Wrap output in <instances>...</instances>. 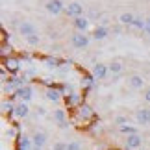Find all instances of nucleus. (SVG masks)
<instances>
[{
	"instance_id": "f257e3e1",
	"label": "nucleus",
	"mask_w": 150,
	"mask_h": 150,
	"mask_svg": "<svg viewBox=\"0 0 150 150\" xmlns=\"http://www.w3.org/2000/svg\"><path fill=\"white\" fill-rule=\"evenodd\" d=\"M71 43H72V47H76V48H83V47L89 45V37L85 35V33H82V32H76L71 37Z\"/></svg>"
},
{
	"instance_id": "f03ea898",
	"label": "nucleus",
	"mask_w": 150,
	"mask_h": 150,
	"mask_svg": "<svg viewBox=\"0 0 150 150\" xmlns=\"http://www.w3.org/2000/svg\"><path fill=\"white\" fill-rule=\"evenodd\" d=\"M135 120H137V124H141V126L150 124V109L148 108L137 109V111H135Z\"/></svg>"
},
{
	"instance_id": "7ed1b4c3",
	"label": "nucleus",
	"mask_w": 150,
	"mask_h": 150,
	"mask_svg": "<svg viewBox=\"0 0 150 150\" xmlns=\"http://www.w3.org/2000/svg\"><path fill=\"white\" fill-rule=\"evenodd\" d=\"M65 13H67L69 17L78 19V17H82V13H83V6L78 4V2H72V4H69L67 8H65Z\"/></svg>"
},
{
	"instance_id": "20e7f679",
	"label": "nucleus",
	"mask_w": 150,
	"mask_h": 150,
	"mask_svg": "<svg viewBox=\"0 0 150 150\" xmlns=\"http://www.w3.org/2000/svg\"><path fill=\"white\" fill-rule=\"evenodd\" d=\"M47 11L52 15H59L61 11H65V6H63L61 0H48L47 2Z\"/></svg>"
},
{
	"instance_id": "39448f33",
	"label": "nucleus",
	"mask_w": 150,
	"mask_h": 150,
	"mask_svg": "<svg viewBox=\"0 0 150 150\" xmlns=\"http://www.w3.org/2000/svg\"><path fill=\"white\" fill-rule=\"evenodd\" d=\"M15 95L19 96L22 102H26V104H28V102L32 100V96H33V89L30 87V85H24V87H19V89H17V91H15Z\"/></svg>"
},
{
	"instance_id": "423d86ee",
	"label": "nucleus",
	"mask_w": 150,
	"mask_h": 150,
	"mask_svg": "<svg viewBox=\"0 0 150 150\" xmlns=\"http://www.w3.org/2000/svg\"><path fill=\"white\" fill-rule=\"evenodd\" d=\"M143 145V139L139 134H134V135H128V139H126V150H139Z\"/></svg>"
},
{
	"instance_id": "0eeeda50",
	"label": "nucleus",
	"mask_w": 150,
	"mask_h": 150,
	"mask_svg": "<svg viewBox=\"0 0 150 150\" xmlns=\"http://www.w3.org/2000/svg\"><path fill=\"white\" fill-rule=\"evenodd\" d=\"M19 33H21V35H24V37H30V35H33V33H37V30H35V26H33L32 22L24 21V22H21V24H19Z\"/></svg>"
},
{
	"instance_id": "6e6552de",
	"label": "nucleus",
	"mask_w": 150,
	"mask_h": 150,
	"mask_svg": "<svg viewBox=\"0 0 150 150\" xmlns=\"http://www.w3.org/2000/svg\"><path fill=\"white\" fill-rule=\"evenodd\" d=\"M32 141H33V146L43 148L45 145H47V141H48V135L45 134V132H35V134L32 135Z\"/></svg>"
},
{
	"instance_id": "1a4fd4ad",
	"label": "nucleus",
	"mask_w": 150,
	"mask_h": 150,
	"mask_svg": "<svg viewBox=\"0 0 150 150\" xmlns=\"http://www.w3.org/2000/svg\"><path fill=\"white\" fill-rule=\"evenodd\" d=\"M15 117L17 119H26L28 115H30V108H28V104L26 102H21V104H17L15 106Z\"/></svg>"
},
{
	"instance_id": "9d476101",
	"label": "nucleus",
	"mask_w": 150,
	"mask_h": 150,
	"mask_svg": "<svg viewBox=\"0 0 150 150\" xmlns=\"http://www.w3.org/2000/svg\"><path fill=\"white\" fill-rule=\"evenodd\" d=\"M108 72H109V67L108 65H104V63H96V65L93 67V74L98 80H104L108 76Z\"/></svg>"
},
{
	"instance_id": "9b49d317",
	"label": "nucleus",
	"mask_w": 150,
	"mask_h": 150,
	"mask_svg": "<svg viewBox=\"0 0 150 150\" xmlns=\"http://www.w3.org/2000/svg\"><path fill=\"white\" fill-rule=\"evenodd\" d=\"M128 85L132 89H143L145 80H143V76H139V74H132V76L128 78Z\"/></svg>"
},
{
	"instance_id": "f8f14e48",
	"label": "nucleus",
	"mask_w": 150,
	"mask_h": 150,
	"mask_svg": "<svg viewBox=\"0 0 150 150\" xmlns=\"http://www.w3.org/2000/svg\"><path fill=\"white\" fill-rule=\"evenodd\" d=\"M74 28H76L78 32H85L89 28V19L87 17H78V19H74Z\"/></svg>"
},
{
	"instance_id": "ddd939ff",
	"label": "nucleus",
	"mask_w": 150,
	"mask_h": 150,
	"mask_svg": "<svg viewBox=\"0 0 150 150\" xmlns=\"http://www.w3.org/2000/svg\"><path fill=\"white\" fill-rule=\"evenodd\" d=\"M54 120L59 124V128H63V130L67 128V117H65V111H63V109H56L54 111Z\"/></svg>"
},
{
	"instance_id": "4468645a",
	"label": "nucleus",
	"mask_w": 150,
	"mask_h": 150,
	"mask_svg": "<svg viewBox=\"0 0 150 150\" xmlns=\"http://www.w3.org/2000/svg\"><path fill=\"white\" fill-rule=\"evenodd\" d=\"M19 148H21V150H32V148H33V141H32V137H28V135H21V137H19Z\"/></svg>"
},
{
	"instance_id": "2eb2a0df",
	"label": "nucleus",
	"mask_w": 150,
	"mask_h": 150,
	"mask_svg": "<svg viewBox=\"0 0 150 150\" xmlns=\"http://www.w3.org/2000/svg\"><path fill=\"white\" fill-rule=\"evenodd\" d=\"M93 37L96 41H100V39H106L108 37V28L106 26H96L93 30Z\"/></svg>"
},
{
	"instance_id": "dca6fc26",
	"label": "nucleus",
	"mask_w": 150,
	"mask_h": 150,
	"mask_svg": "<svg viewBox=\"0 0 150 150\" xmlns=\"http://www.w3.org/2000/svg\"><path fill=\"white\" fill-rule=\"evenodd\" d=\"M108 67H109V72L111 74H120L122 72V63L120 61H111Z\"/></svg>"
},
{
	"instance_id": "f3484780",
	"label": "nucleus",
	"mask_w": 150,
	"mask_h": 150,
	"mask_svg": "<svg viewBox=\"0 0 150 150\" xmlns=\"http://www.w3.org/2000/svg\"><path fill=\"white\" fill-rule=\"evenodd\" d=\"M47 98H48L50 102H57V100L61 98V93H59L57 89H48V91H47Z\"/></svg>"
},
{
	"instance_id": "a211bd4d",
	"label": "nucleus",
	"mask_w": 150,
	"mask_h": 150,
	"mask_svg": "<svg viewBox=\"0 0 150 150\" xmlns=\"http://www.w3.org/2000/svg\"><path fill=\"white\" fill-rule=\"evenodd\" d=\"M4 63H6V69H9L11 72H17V71H19V61L13 59V57H11V59H4Z\"/></svg>"
},
{
	"instance_id": "6ab92c4d",
	"label": "nucleus",
	"mask_w": 150,
	"mask_h": 150,
	"mask_svg": "<svg viewBox=\"0 0 150 150\" xmlns=\"http://www.w3.org/2000/svg\"><path fill=\"white\" fill-rule=\"evenodd\" d=\"M134 21H135V17L132 13H122L120 15V22H122V24H134Z\"/></svg>"
},
{
	"instance_id": "aec40b11",
	"label": "nucleus",
	"mask_w": 150,
	"mask_h": 150,
	"mask_svg": "<svg viewBox=\"0 0 150 150\" xmlns=\"http://www.w3.org/2000/svg\"><path fill=\"white\" fill-rule=\"evenodd\" d=\"M132 26H135L137 30H146V21H143L141 17H135V21H134Z\"/></svg>"
},
{
	"instance_id": "412c9836",
	"label": "nucleus",
	"mask_w": 150,
	"mask_h": 150,
	"mask_svg": "<svg viewBox=\"0 0 150 150\" xmlns=\"http://www.w3.org/2000/svg\"><path fill=\"white\" fill-rule=\"evenodd\" d=\"M26 41H28V45H32V47H37V45L41 43V37H39L37 33H33V35H30V37H26Z\"/></svg>"
},
{
	"instance_id": "4be33fe9",
	"label": "nucleus",
	"mask_w": 150,
	"mask_h": 150,
	"mask_svg": "<svg viewBox=\"0 0 150 150\" xmlns=\"http://www.w3.org/2000/svg\"><path fill=\"white\" fill-rule=\"evenodd\" d=\"M2 109H4V113H15V106L11 102H2Z\"/></svg>"
},
{
	"instance_id": "5701e85b",
	"label": "nucleus",
	"mask_w": 150,
	"mask_h": 150,
	"mask_svg": "<svg viewBox=\"0 0 150 150\" xmlns=\"http://www.w3.org/2000/svg\"><path fill=\"white\" fill-rule=\"evenodd\" d=\"M126 122H128V119L122 117V115H120V117H115V120H113V124L120 126V128H122V126H126Z\"/></svg>"
},
{
	"instance_id": "b1692460",
	"label": "nucleus",
	"mask_w": 150,
	"mask_h": 150,
	"mask_svg": "<svg viewBox=\"0 0 150 150\" xmlns=\"http://www.w3.org/2000/svg\"><path fill=\"white\" fill-rule=\"evenodd\" d=\"M67 150H82V145L78 141H72V143H67Z\"/></svg>"
},
{
	"instance_id": "393cba45",
	"label": "nucleus",
	"mask_w": 150,
	"mask_h": 150,
	"mask_svg": "<svg viewBox=\"0 0 150 150\" xmlns=\"http://www.w3.org/2000/svg\"><path fill=\"white\" fill-rule=\"evenodd\" d=\"M120 132H122V134H128V135L137 134V130H135V128H132V126H122V128H120Z\"/></svg>"
},
{
	"instance_id": "a878e982",
	"label": "nucleus",
	"mask_w": 150,
	"mask_h": 150,
	"mask_svg": "<svg viewBox=\"0 0 150 150\" xmlns=\"http://www.w3.org/2000/svg\"><path fill=\"white\" fill-rule=\"evenodd\" d=\"M80 100V96H76V95H72V96H67V106H74Z\"/></svg>"
},
{
	"instance_id": "bb28decb",
	"label": "nucleus",
	"mask_w": 150,
	"mask_h": 150,
	"mask_svg": "<svg viewBox=\"0 0 150 150\" xmlns=\"http://www.w3.org/2000/svg\"><path fill=\"white\" fill-rule=\"evenodd\" d=\"M52 150H67V143H61V141H57L54 146H52Z\"/></svg>"
},
{
	"instance_id": "cd10ccee",
	"label": "nucleus",
	"mask_w": 150,
	"mask_h": 150,
	"mask_svg": "<svg viewBox=\"0 0 150 150\" xmlns=\"http://www.w3.org/2000/svg\"><path fill=\"white\" fill-rule=\"evenodd\" d=\"M35 115H37V117H45V115H47V109H45L43 106H39L37 111H35Z\"/></svg>"
},
{
	"instance_id": "c85d7f7f",
	"label": "nucleus",
	"mask_w": 150,
	"mask_h": 150,
	"mask_svg": "<svg viewBox=\"0 0 150 150\" xmlns=\"http://www.w3.org/2000/svg\"><path fill=\"white\" fill-rule=\"evenodd\" d=\"M145 100H146V102L150 104V87H148V89L145 91Z\"/></svg>"
},
{
	"instance_id": "c756f323",
	"label": "nucleus",
	"mask_w": 150,
	"mask_h": 150,
	"mask_svg": "<svg viewBox=\"0 0 150 150\" xmlns=\"http://www.w3.org/2000/svg\"><path fill=\"white\" fill-rule=\"evenodd\" d=\"M146 32L150 33V19H146Z\"/></svg>"
},
{
	"instance_id": "7c9ffc66",
	"label": "nucleus",
	"mask_w": 150,
	"mask_h": 150,
	"mask_svg": "<svg viewBox=\"0 0 150 150\" xmlns=\"http://www.w3.org/2000/svg\"><path fill=\"white\" fill-rule=\"evenodd\" d=\"M33 150H43V148H37V146H33Z\"/></svg>"
},
{
	"instance_id": "2f4dec72",
	"label": "nucleus",
	"mask_w": 150,
	"mask_h": 150,
	"mask_svg": "<svg viewBox=\"0 0 150 150\" xmlns=\"http://www.w3.org/2000/svg\"><path fill=\"white\" fill-rule=\"evenodd\" d=\"M139 150H141V148H139Z\"/></svg>"
}]
</instances>
